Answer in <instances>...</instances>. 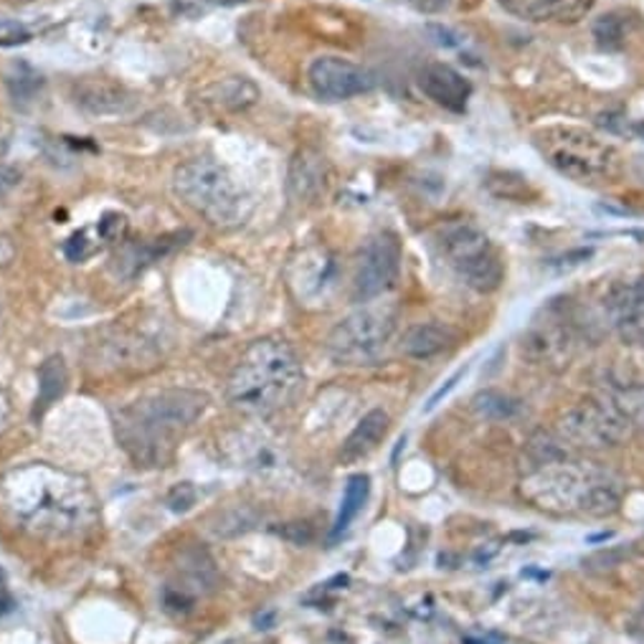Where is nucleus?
Wrapping results in <instances>:
<instances>
[{"instance_id":"1","label":"nucleus","mask_w":644,"mask_h":644,"mask_svg":"<svg viewBox=\"0 0 644 644\" xmlns=\"http://www.w3.org/2000/svg\"><path fill=\"white\" fill-rule=\"evenodd\" d=\"M15 520L46 538H72L97 523V500L82 477L51 465L13 469L3 480Z\"/></svg>"},{"instance_id":"2","label":"nucleus","mask_w":644,"mask_h":644,"mask_svg":"<svg viewBox=\"0 0 644 644\" xmlns=\"http://www.w3.org/2000/svg\"><path fill=\"white\" fill-rule=\"evenodd\" d=\"M206 406L208 396L194 388H165L137 398L115 414L120 447L137 467H165Z\"/></svg>"},{"instance_id":"3","label":"nucleus","mask_w":644,"mask_h":644,"mask_svg":"<svg viewBox=\"0 0 644 644\" xmlns=\"http://www.w3.org/2000/svg\"><path fill=\"white\" fill-rule=\"evenodd\" d=\"M523 498L555 516L609 518L622 508L624 482L606 467L561 459L526 477Z\"/></svg>"},{"instance_id":"4","label":"nucleus","mask_w":644,"mask_h":644,"mask_svg":"<svg viewBox=\"0 0 644 644\" xmlns=\"http://www.w3.org/2000/svg\"><path fill=\"white\" fill-rule=\"evenodd\" d=\"M302 378V363L292 345L280 337H262L241 353L229 376L226 394L239 412L269 416L298 396Z\"/></svg>"},{"instance_id":"5","label":"nucleus","mask_w":644,"mask_h":644,"mask_svg":"<svg viewBox=\"0 0 644 644\" xmlns=\"http://www.w3.org/2000/svg\"><path fill=\"white\" fill-rule=\"evenodd\" d=\"M173 190L183 206L216 229H233L247 221L249 198L243 188L214 158H190L173 173Z\"/></svg>"},{"instance_id":"6","label":"nucleus","mask_w":644,"mask_h":644,"mask_svg":"<svg viewBox=\"0 0 644 644\" xmlns=\"http://www.w3.org/2000/svg\"><path fill=\"white\" fill-rule=\"evenodd\" d=\"M538 147L555 170L577 183L596 186V183H609L620 173V153L586 129H546L543 135H538Z\"/></svg>"},{"instance_id":"7","label":"nucleus","mask_w":644,"mask_h":644,"mask_svg":"<svg viewBox=\"0 0 644 644\" xmlns=\"http://www.w3.org/2000/svg\"><path fill=\"white\" fill-rule=\"evenodd\" d=\"M444 262L475 292H495L505 280V267L487 233L469 221L447 224L439 231Z\"/></svg>"},{"instance_id":"8","label":"nucleus","mask_w":644,"mask_h":644,"mask_svg":"<svg viewBox=\"0 0 644 644\" xmlns=\"http://www.w3.org/2000/svg\"><path fill=\"white\" fill-rule=\"evenodd\" d=\"M396 328V312L388 304L365 302L328 335V355L341 365L373 363L388 345Z\"/></svg>"},{"instance_id":"9","label":"nucleus","mask_w":644,"mask_h":644,"mask_svg":"<svg viewBox=\"0 0 644 644\" xmlns=\"http://www.w3.org/2000/svg\"><path fill=\"white\" fill-rule=\"evenodd\" d=\"M634 422L612 398H591L569 408L559 422V437L573 449H612L632 437Z\"/></svg>"},{"instance_id":"10","label":"nucleus","mask_w":644,"mask_h":644,"mask_svg":"<svg viewBox=\"0 0 644 644\" xmlns=\"http://www.w3.org/2000/svg\"><path fill=\"white\" fill-rule=\"evenodd\" d=\"M402 274V243L391 231H381L363 243L355 259L353 300L373 302L386 294Z\"/></svg>"},{"instance_id":"11","label":"nucleus","mask_w":644,"mask_h":644,"mask_svg":"<svg viewBox=\"0 0 644 644\" xmlns=\"http://www.w3.org/2000/svg\"><path fill=\"white\" fill-rule=\"evenodd\" d=\"M308 82L315 97L325 102H345L373 90V74L343 56H318L308 66Z\"/></svg>"},{"instance_id":"12","label":"nucleus","mask_w":644,"mask_h":644,"mask_svg":"<svg viewBox=\"0 0 644 644\" xmlns=\"http://www.w3.org/2000/svg\"><path fill=\"white\" fill-rule=\"evenodd\" d=\"M606 312L624 343L644 347V277L612 287Z\"/></svg>"},{"instance_id":"13","label":"nucleus","mask_w":644,"mask_h":644,"mask_svg":"<svg viewBox=\"0 0 644 644\" xmlns=\"http://www.w3.org/2000/svg\"><path fill=\"white\" fill-rule=\"evenodd\" d=\"M505 13L528 23H579L591 13L596 0H498Z\"/></svg>"},{"instance_id":"14","label":"nucleus","mask_w":644,"mask_h":644,"mask_svg":"<svg viewBox=\"0 0 644 644\" xmlns=\"http://www.w3.org/2000/svg\"><path fill=\"white\" fill-rule=\"evenodd\" d=\"M419 86L426 97L449 112H465L469 97H472V84H469L465 74H459L449 64L424 66L419 74Z\"/></svg>"},{"instance_id":"15","label":"nucleus","mask_w":644,"mask_h":644,"mask_svg":"<svg viewBox=\"0 0 644 644\" xmlns=\"http://www.w3.org/2000/svg\"><path fill=\"white\" fill-rule=\"evenodd\" d=\"M328 186L330 165L325 160V155L310 150V147L294 153V158L290 163V176H287V188H290V196L294 201L298 204L318 201L320 196H325Z\"/></svg>"},{"instance_id":"16","label":"nucleus","mask_w":644,"mask_h":644,"mask_svg":"<svg viewBox=\"0 0 644 644\" xmlns=\"http://www.w3.org/2000/svg\"><path fill=\"white\" fill-rule=\"evenodd\" d=\"M74 102L76 107H82L90 115H122L133 107V94H129L125 86L110 80H102V76H94V80H82L74 84Z\"/></svg>"},{"instance_id":"17","label":"nucleus","mask_w":644,"mask_h":644,"mask_svg":"<svg viewBox=\"0 0 644 644\" xmlns=\"http://www.w3.org/2000/svg\"><path fill=\"white\" fill-rule=\"evenodd\" d=\"M459 341V333L447 322L439 320H426V322H416L404 333L402 341V351L404 355L414 361H429L437 359V355L447 353L449 347H455Z\"/></svg>"},{"instance_id":"18","label":"nucleus","mask_w":644,"mask_h":644,"mask_svg":"<svg viewBox=\"0 0 644 644\" xmlns=\"http://www.w3.org/2000/svg\"><path fill=\"white\" fill-rule=\"evenodd\" d=\"M391 429V416L383 412V408H373L363 416V419L355 424V429L347 434V439L343 442L341 459L345 465L361 463L371 455L378 444L386 439V434Z\"/></svg>"},{"instance_id":"19","label":"nucleus","mask_w":644,"mask_h":644,"mask_svg":"<svg viewBox=\"0 0 644 644\" xmlns=\"http://www.w3.org/2000/svg\"><path fill=\"white\" fill-rule=\"evenodd\" d=\"M206 94H208V102H214L216 107L229 110V112L249 110L251 104L259 100L257 84L249 82L247 76H229V80L216 82Z\"/></svg>"},{"instance_id":"20","label":"nucleus","mask_w":644,"mask_h":644,"mask_svg":"<svg viewBox=\"0 0 644 644\" xmlns=\"http://www.w3.org/2000/svg\"><path fill=\"white\" fill-rule=\"evenodd\" d=\"M66 386H69V371H66L64 359H61V355H49L39 368V396H37L33 416H41L51 404L59 402V398L64 396Z\"/></svg>"},{"instance_id":"21","label":"nucleus","mask_w":644,"mask_h":644,"mask_svg":"<svg viewBox=\"0 0 644 644\" xmlns=\"http://www.w3.org/2000/svg\"><path fill=\"white\" fill-rule=\"evenodd\" d=\"M170 239H153V241H143V243H127L125 249L117 251L115 257V267L122 277H135L141 274L143 269L150 267L153 262H158V257H163L165 251L170 249Z\"/></svg>"},{"instance_id":"22","label":"nucleus","mask_w":644,"mask_h":644,"mask_svg":"<svg viewBox=\"0 0 644 644\" xmlns=\"http://www.w3.org/2000/svg\"><path fill=\"white\" fill-rule=\"evenodd\" d=\"M368 495H371V477L368 475H353L351 480H347L341 510H337V518H335V526H333V538L343 536L345 530L353 526V520L361 516L365 502H368Z\"/></svg>"},{"instance_id":"23","label":"nucleus","mask_w":644,"mask_h":644,"mask_svg":"<svg viewBox=\"0 0 644 644\" xmlns=\"http://www.w3.org/2000/svg\"><path fill=\"white\" fill-rule=\"evenodd\" d=\"M472 408L482 416V419L508 422V419H516V416L520 414V402H516V398L508 394H502V391L487 388L482 391V394L475 396Z\"/></svg>"},{"instance_id":"24","label":"nucleus","mask_w":644,"mask_h":644,"mask_svg":"<svg viewBox=\"0 0 644 644\" xmlns=\"http://www.w3.org/2000/svg\"><path fill=\"white\" fill-rule=\"evenodd\" d=\"M8 92H11L13 102H31L41 90V76L33 72L29 64H15L6 76Z\"/></svg>"},{"instance_id":"25","label":"nucleus","mask_w":644,"mask_h":644,"mask_svg":"<svg viewBox=\"0 0 644 644\" xmlns=\"http://www.w3.org/2000/svg\"><path fill=\"white\" fill-rule=\"evenodd\" d=\"M594 39L606 49L622 46L624 23L616 19V15H604V19H599L596 25H594Z\"/></svg>"},{"instance_id":"26","label":"nucleus","mask_w":644,"mask_h":644,"mask_svg":"<svg viewBox=\"0 0 644 644\" xmlns=\"http://www.w3.org/2000/svg\"><path fill=\"white\" fill-rule=\"evenodd\" d=\"M196 500H198V492L190 482H180L168 492V508L173 512H188L196 505Z\"/></svg>"},{"instance_id":"27","label":"nucleus","mask_w":644,"mask_h":644,"mask_svg":"<svg viewBox=\"0 0 644 644\" xmlns=\"http://www.w3.org/2000/svg\"><path fill=\"white\" fill-rule=\"evenodd\" d=\"M280 536L294 546H308L312 541V528L308 523H290L280 530Z\"/></svg>"},{"instance_id":"28","label":"nucleus","mask_w":644,"mask_h":644,"mask_svg":"<svg viewBox=\"0 0 644 644\" xmlns=\"http://www.w3.org/2000/svg\"><path fill=\"white\" fill-rule=\"evenodd\" d=\"M19 183H21V170L8 163H0V198H6L13 188H19Z\"/></svg>"},{"instance_id":"29","label":"nucleus","mask_w":644,"mask_h":644,"mask_svg":"<svg viewBox=\"0 0 644 644\" xmlns=\"http://www.w3.org/2000/svg\"><path fill=\"white\" fill-rule=\"evenodd\" d=\"M416 11L426 13V15H434V13H442L444 8H449L451 0H408Z\"/></svg>"},{"instance_id":"30","label":"nucleus","mask_w":644,"mask_h":644,"mask_svg":"<svg viewBox=\"0 0 644 644\" xmlns=\"http://www.w3.org/2000/svg\"><path fill=\"white\" fill-rule=\"evenodd\" d=\"M13 594H11V586H8V579L3 569H0V616L8 614L13 609Z\"/></svg>"},{"instance_id":"31","label":"nucleus","mask_w":644,"mask_h":644,"mask_svg":"<svg viewBox=\"0 0 644 644\" xmlns=\"http://www.w3.org/2000/svg\"><path fill=\"white\" fill-rule=\"evenodd\" d=\"M463 376H465V371H459L455 378H449V381H447V386H444V388H439V391H437V394H434V396L429 398V404H426V412H432V408H434V406H437V404L442 402V398H444V396H447V394H449V391L457 386V381H459V378H463Z\"/></svg>"},{"instance_id":"32","label":"nucleus","mask_w":644,"mask_h":644,"mask_svg":"<svg viewBox=\"0 0 644 644\" xmlns=\"http://www.w3.org/2000/svg\"><path fill=\"white\" fill-rule=\"evenodd\" d=\"M8 414H11V404H8L6 391H3V386H0V429H3V426H6Z\"/></svg>"},{"instance_id":"33","label":"nucleus","mask_w":644,"mask_h":644,"mask_svg":"<svg viewBox=\"0 0 644 644\" xmlns=\"http://www.w3.org/2000/svg\"><path fill=\"white\" fill-rule=\"evenodd\" d=\"M637 622H640V626H644V599L637 604Z\"/></svg>"}]
</instances>
